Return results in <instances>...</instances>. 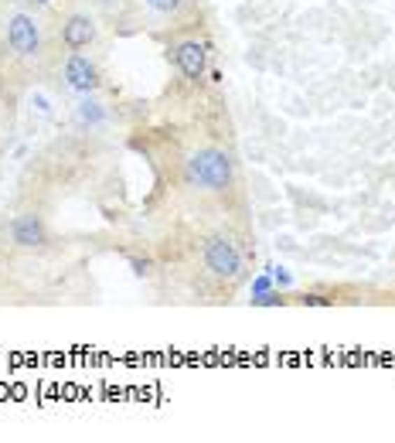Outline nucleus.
Returning <instances> with one entry per match:
<instances>
[{
  "label": "nucleus",
  "instance_id": "1",
  "mask_svg": "<svg viewBox=\"0 0 395 443\" xmlns=\"http://www.w3.org/2000/svg\"><path fill=\"white\" fill-rule=\"evenodd\" d=\"M187 178H191V184H198L205 191L222 195L236 181V164H232V157L225 154V150H218V147H201L198 154H191V160H187Z\"/></svg>",
  "mask_w": 395,
  "mask_h": 443
},
{
  "label": "nucleus",
  "instance_id": "2",
  "mask_svg": "<svg viewBox=\"0 0 395 443\" xmlns=\"http://www.w3.org/2000/svg\"><path fill=\"white\" fill-rule=\"evenodd\" d=\"M201 262L215 280H238L242 276V253L229 235H211L201 249Z\"/></svg>",
  "mask_w": 395,
  "mask_h": 443
},
{
  "label": "nucleus",
  "instance_id": "3",
  "mask_svg": "<svg viewBox=\"0 0 395 443\" xmlns=\"http://www.w3.org/2000/svg\"><path fill=\"white\" fill-rule=\"evenodd\" d=\"M7 45L17 58H38L41 55V27L34 21V14L14 10L7 17Z\"/></svg>",
  "mask_w": 395,
  "mask_h": 443
},
{
  "label": "nucleus",
  "instance_id": "4",
  "mask_svg": "<svg viewBox=\"0 0 395 443\" xmlns=\"http://www.w3.org/2000/svg\"><path fill=\"white\" fill-rule=\"evenodd\" d=\"M65 85H69L72 92H82V96L96 92V89H99V69H96V62H92L89 55L72 52L69 62H65Z\"/></svg>",
  "mask_w": 395,
  "mask_h": 443
},
{
  "label": "nucleus",
  "instance_id": "5",
  "mask_svg": "<svg viewBox=\"0 0 395 443\" xmlns=\"http://www.w3.org/2000/svg\"><path fill=\"white\" fill-rule=\"evenodd\" d=\"M174 62L187 82H201L208 72V45L205 41H181L174 48Z\"/></svg>",
  "mask_w": 395,
  "mask_h": 443
},
{
  "label": "nucleus",
  "instance_id": "6",
  "mask_svg": "<svg viewBox=\"0 0 395 443\" xmlns=\"http://www.w3.org/2000/svg\"><path fill=\"white\" fill-rule=\"evenodd\" d=\"M96 34H99V27H96V21L89 14H72L62 24V45L69 52H82V48H89L96 41Z\"/></svg>",
  "mask_w": 395,
  "mask_h": 443
},
{
  "label": "nucleus",
  "instance_id": "7",
  "mask_svg": "<svg viewBox=\"0 0 395 443\" xmlns=\"http://www.w3.org/2000/svg\"><path fill=\"white\" fill-rule=\"evenodd\" d=\"M10 242L17 249H41L48 242V229L38 215H21L10 222Z\"/></svg>",
  "mask_w": 395,
  "mask_h": 443
},
{
  "label": "nucleus",
  "instance_id": "8",
  "mask_svg": "<svg viewBox=\"0 0 395 443\" xmlns=\"http://www.w3.org/2000/svg\"><path fill=\"white\" fill-rule=\"evenodd\" d=\"M143 3H147L150 10H157V14H178L187 0H143Z\"/></svg>",
  "mask_w": 395,
  "mask_h": 443
},
{
  "label": "nucleus",
  "instance_id": "9",
  "mask_svg": "<svg viewBox=\"0 0 395 443\" xmlns=\"http://www.w3.org/2000/svg\"><path fill=\"white\" fill-rule=\"evenodd\" d=\"M280 304H283V297L273 293V290H266V293H256V297H252V307H280Z\"/></svg>",
  "mask_w": 395,
  "mask_h": 443
},
{
  "label": "nucleus",
  "instance_id": "10",
  "mask_svg": "<svg viewBox=\"0 0 395 443\" xmlns=\"http://www.w3.org/2000/svg\"><path fill=\"white\" fill-rule=\"evenodd\" d=\"M300 304L303 307H331V297H324V293H303Z\"/></svg>",
  "mask_w": 395,
  "mask_h": 443
},
{
  "label": "nucleus",
  "instance_id": "11",
  "mask_svg": "<svg viewBox=\"0 0 395 443\" xmlns=\"http://www.w3.org/2000/svg\"><path fill=\"white\" fill-rule=\"evenodd\" d=\"M130 266H133V273H136V276H147V273L154 269V262H150V260H130Z\"/></svg>",
  "mask_w": 395,
  "mask_h": 443
},
{
  "label": "nucleus",
  "instance_id": "12",
  "mask_svg": "<svg viewBox=\"0 0 395 443\" xmlns=\"http://www.w3.org/2000/svg\"><path fill=\"white\" fill-rule=\"evenodd\" d=\"M269 273H273V280H276L280 287H290V273H287V269H276V266H269Z\"/></svg>",
  "mask_w": 395,
  "mask_h": 443
},
{
  "label": "nucleus",
  "instance_id": "13",
  "mask_svg": "<svg viewBox=\"0 0 395 443\" xmlns=\"http://www.w3.org/2000/svg\"><path fill=\"white\" fill-rule=\"evenodd\" d=\"M266 290H269V276H259L256 287H252V293H266Z\"/></svg>",
  "mask_w": 395,
  "mask_h": 443
},
{
  "label": "nucleus",
  "instance_id": "14",
  "mask_svg": "<svg viewBox=\"0 0 395 443\" xmlns=\"http://www.w3.org/2000/svg\"><path fill=\"white\" fill-rule=\"evenodd\" d=\"M21 3H34V7H45V3H52V0H21Z\"/></svg>",
  "mask_w": 395,
  "mask_h": 443
},
{
  "label": "nucleus",
  "instance_id": "15",
  "mask_svg": "<svg viewBox=\"0 0 395 443\" xmlns=\"http://www.w3.org/2000/svg\"><path fill=\"white\" fill-rule=\"evenodd\" d=\"M99 3H103V7H116L120 0H99Z\"/></svg>",
  "mask_w": 395,
  "mask_h": 443
}]
</instances>
